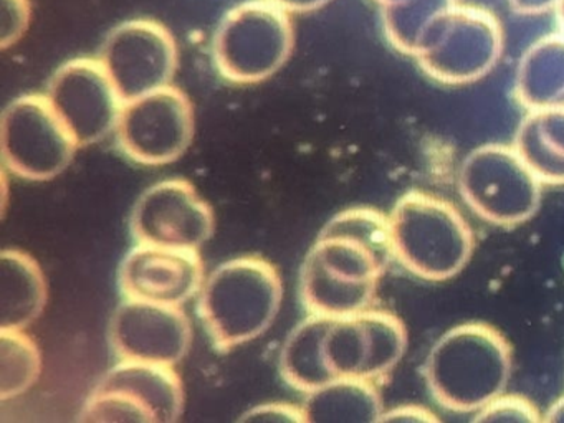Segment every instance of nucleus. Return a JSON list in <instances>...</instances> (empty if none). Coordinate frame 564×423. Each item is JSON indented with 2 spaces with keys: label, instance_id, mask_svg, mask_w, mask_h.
Returning a JSON list of instances; mask_svg holds the SVG:
<instances>
[{
  "label": "nucleus",
  "instance_id": "obj_14",
  "mask_svg": "<svg viewBox=\"0 0 564 423\" xmlns=\"http://www.w3.org/2000/svg\"><path fill=\"white\" fill-rule=\"evenodd\" d=\"M214 212L186 178L158 182L141 194L131 215L138 243L199 250L214 234Z\"/></svg>",
  "mask_w": 564,
  "mask_h": 423
},
{
  "label": "nucleus",
  "instance_id": "obj_20",
  "mask_svg": "<svg viewBox=\"0 0 564 423\" xmlns=\"http://www.w3.org/2000/svg\"><path fill=\"white\" fill-rule=\"evenodd\" d=\"M310 423L379 422L384 406L376 380L343 377L310 392L305 405Z\"/></svg>",
  "mask_w": 564,
  "mask_h": 423
},
{
  "label": "nucleus",
  "instance_id": "obj_26",
  "mask_svg": "<svg viewBox=\"0 0 564 423\" xmlns=\"http://www.w3.org/2000/svg\"><path fill=\"white\" fill-rule=\"evenodd\" d=\"M240 422H308L305 409H299L290 403H265L249 410L240 416Z\"/></svg>",
  "mask_w": 564,
  "mask_h": 423
},
{
  "label": "nucleus",
  "instance_id": "obj_32",
  "mask_svg": "<svg viewBox=\"0 0 564 423\" xmlns=\"http://www.w3.org/2000/svg\"><path fill=\"white\" fill-rule=\"evenodd\" d=\"M375 2L382 3L384 0H375Z\"/></svg>",
  "mask_w": 564,
  "mask_h": 423
},
{
  "label": "nucleus",
  "instance_id": "obj_29",
  "mask_svg": "<svg viewBox=\"0 0 564 423\" xmlns=\"http://www.w3.org/2000/svg\"><path fill=\"white\" fill-rule=\"evenodd\" d=\"M269 2L282 7L289 13H306L328 6L332 0H269Z\"/></svg>",
  "mask_w": 564,
  "mask_h": 423
},
{
  "label": "nucleus",
  "instance_id": "obj_15",
  "mask_svg": "<svg viewBox=\"0 0 564 423\" xmlns=\"http://www.w3.org/2000/svg\"><path fill=\"white\" fill-rule=\"evenodd\" d=\"M193 326L183 307L128 300L115 311L110 343L121 359L174 366L186 357Z\"/></svg>",
  "mask_w": 564,
  "mask_h": 423
},
{
  "label": "nucleus",
  "instance_id": "obj_2",
  "mask_svg": "<svg viewBox=\"0 0 564 423\" xmlns=\"http://www.w3.org/2000/svg\"><path fill=\"white\" fill-rule=\"evenodd\" d=\"M511 346L487 323L458 324L438 337L425 362V380L438 405L478 412L505 393L511 379Z\"/></svg>",
  "mask_w": 564,
  "mask_h": 423
},
{
  "label": "nucleus",
  "instance_id": "obj_7",
  "mask_svg": "<svg viewBox=\"0 0 564 423\" xmlns=\"http://www.w3.org/2000/svg\"><path fill=\"white\" fill-rule=\"evenodd\" d=\"M503 46V26L491 10L457 3L432 23L414 58L435 82L468 85L497 66Z\"/></svg>",
  "mask_w": 564,
  "mask_h": 423
},
{
  "label": "nucleus",
  "instance_id": "obj_27",
  "mask_svg": "<svg viewBox=\"0 0 564 423\" xmlns=\"http://www.w3.org/2000/svg\"><path fill=\"white\" fill-rule=\"evenodd\" d=\"M379 422H438V416L421 405H401L384 410Z\"/></svg>",
  "mask_w": 564,
  "mask_h": 423
},
{
  "label": "nucleus",
  "instance_id": "obj_31",
  "mask_svg": "<svg viewBox=\"0 0 564 423\" xmlns=\"http://www.w3.org/2000/svg\"><path fill=\"white\" fill-rule=\"evenodd\" d=\"M554 12H556V19L557 22H560L561 30H564V0H557Z\"/></svg>",
  "mask_w": 564,
  "mask_h": 423
},
{
  "label": "nucleus",
  "instance_id": "obj_6",
  "mask_svg": "<svg viewBox=\"0 0 564 423\" xmlns=\"http://www.w3.org/2000/svg\"><path fill=\"white\" fill-rule=\"evenodd\" d=\"M458 192L481 220L517 227L536 215L543 182L513 144L488 142L471 149L458 169Z\"/></svg>",
  "mask_w": 564,
  "mask_h": 423
},
{
  "label": "nucleus",
  "instance_id": "obj_28",
  "mask_svg": "<svg viewBox=\"0 0 564 423\" xmlns=\"http://www.w3.org/2000/svg\"><path fill=\"white\" fill-rule=\"evenodd\" d=\"M557 0H508V6L520 15H543L554 10Z\"/></svg>",
  "mask_w": 564,
  "mask_h": 423
},
{
  "label": "nucleus",
  "instance_id": "obj_1",
  "mask_svg": "<svg viewBox=\"0 0 564 423\" xmlns=\"http://www.w3.org/2000/svg\"><path fill=\"white\" fill-rule=\"evenodd\" d=\"M394 258L388 215L371 207L339 212L310 248L300 294L310 314L346 316L368 310Z\"/></svg>",
  "mask_w": 564,
  "mask_h": 423
},
{
  "label": "nucleus",
  "instance_id": "obj_4",
  "mask_svg": "<svg viewBox=\"0 0 564 423\" xmlns=\"http://www.w3.org/2000/svg\"><path fill=\"white\" fill-rule=\"evenodd\" d=\"M388 217L395 260L422 280H451L474 254V231L447 198L409 191Z\"/></svg>",
  "mask_w": 564,
  "mask_h": 423
},
{
  "label": "nucleus",
  "instance_id": "obj_8",
  "mask_svg": "<svg viewBox=\"0 0 564 423\" xmlns=\"http://www.w3.org/2000/svg\"><path fill=\"white\" fill-rule=\"evenodd\" d=\"M184 410V387L173 366L121 359L82 409L85 423H173Z\"/></svg>",
  "mask_w": 564,
  "mask_h": 423
},
{
  "label": "nucleus",
  "instance_id": "obj_13",
  "mask_svg": "<svg viewBox=\"0 0 564 423\" xmlns=\"http://www.w3.org/2000/svg\"><path fill=\"white\" fill-rule=\"evenodd\" d=\"M80 148L117 129L123 99L100 58L68 59L48 82L47 93Z\"/></svg>",
  "mask_w": 564,
  "mask_h": 423
},
{
  "label": "nucleus",
  "instance_id": "obj_16",
  "mask_svg": "<svg viewBox=\"0 0 564 423\" xmlns=\"http://www.w3.org/2000/svg\"><path fill=\"white\" fill-rule=\"evenodd\" d=\"M204 263L197 250L138 243L121 261L118 286L128 300L183 306L199 293Z\"/></svg>",
  "mask_w": 564,
  "mask_h": 423
},
{
  "label": "nucleus",
  "instance_id": "obj_30",
  "mask_svg": "<svg viewBox=\"0 0 564 423\" xmlns=\"http://www.w3.org/2000/svg\"><path fill=\"white\" fill-rule=\"evenodd\" d=\"M543 420H546V422H564V397H560L547 409L546 416H543Z\"/></svg>",
  "mask_w": 564,
  "mask_h": 423
},
{
  "label": "nucleus",
  "instance_id": "obj_33",
  "mask_svg": "<svg viewBox=\"0 0 564 423\" xmlns=\"http://www.w3.org/2000/svg\"><path fill=\"white\" fill-rule=\"evenodd\" d=\"M564 102V101H563Z\"/></svg>",
  "mask_w": 564,
  "mask_h": 423
},
{
  "label": "nucleus",
  "instance_id": "obj_11",
  "mask_svg": "<svg viewBox=\"0 0 564 423\" xmlns=\"http://www.w3.org/2000/svg\"><path fill=\"white\" fill-rule=\"evenodd\" d=\"M194 126L189 96L166 85L124 102L115 131L128 158L144 165H164L187 151Z\"/></svg>",
  "mask_w": 564,
  "mask_h": 423
},
{
  "label": "nucleus",
  "instance_id": "obj_22",
  "mask_svg": "<svg viewBox=\"0 0 564 423\" xmlns=\"http://www.w3.org/2000/svg\"><path fill=\"white\" fill-rule=\"evenodd\" d=\"M458 0H384L381 23L386 39L398 52L414 56L432 23Z\"/></svg>",
  "mask_w": 564,
  "mask_h": 423
},
{
  "label": "nucleus",
  "instance_id": "obj_23",
  "mask_svg": "<svg viewBox=\"0 0 564 423\" xmlns=\"http://www.w3.org/2000/svg\"><path fill=\"white\" fill-rule=\"evenodd\" d=\"M42 372L37 344L24 329L0 327V399L9 400L31 389Z\"/></svg>",
  "mask_w": 564,
  "mask_h": 423
},
{
  "label": "nucleus",
  "instance_id": "obj_5",
  "mask_svg": "<svg viewBox=\"0 0 564 423\" xmlns=\"http://www.w3.org/2000/svg\"><path fill=\"white\" fill-rule=\"evenodd\" d=\"M293 45L295 30L286 10L269 0H247L220 20L213 56L224 78L247 85L275 75Z\"/></svg>",
  "mask_w": 564,
  "mask_h": 423
},
{
  "label": "nucleus",
  "instance_id": "obj_25",
  "mask_svg": "<svg viewBox=\"0 0 564 423\" xmlns=\"http://www.w3.org/2000/svg\"><path fill=\"white\" fill-rule=\"evenodd\" d=\"M31 2L29 0H0V46L18 43L28 32L31 23Z\"/></svg>",
  "mask_w": 564,
  "mask_h": 423
},
{
  "label": "nucleus",
  "instance_id": "obj_18",
  "mask_svg": "<svg viewBox=\"0 0 564 423\" xmlns=\"http://www.w3.org/2000/svg\"><path fill=\"white\" fill-rule=\"evenodd\" d=\"M514 96L528 111L564 101V30L531 43L518 63Z\"/></svg>",
  "mask_w": 564,
  "mask_h": 423
},
{
  "label": "nucleus",
  "instance_id": "obj_21",
  "mask_svg": "<svg viewBox=\"0 0 564 423\" xmlns=\"http://www.w3.org/2000/svg\"><path fill=\"white\" fill-rule=\"evenodd\" d=\"M326 314H310L290 334L280 354V373L293 389L313 392L326 386L322 360V334Z\"/></svg>",
  "mask_w": 564,
  "mask_h": 423
},
{
  "label": "nucleus",
  "instance_id": "obj_24",
  "mask_svg": "<svg viewBox=\"0 0 564 423\" xmlns=\"http://www.w3.org/2000/svg\"><path fill=\"white\" fill-rule=\"evenodd\" d=\"M538 406L523 395L501 393L475 412L474 422H541Z\"/></svg>",
  "mask_w": 564,
  "mask_h": 423
},
{
  "label": "nucleus",
  "instance_id": "obj_9",
  "mask_svg": "<svg viewBox=\"0 0 564 423\" xmlns=\"http://www.w3.org/2000/svg\"><path fill=\"white\" fill-rule=\"evenodd\" d=\"M80 148L47 95L19 96L6 106L0 151L9 171L28 181H51L74 161Z\"/></svg>",
  "mask_w": 564,
  "mask_h": 423
},
{
  "label": "nucleus",
  "instance_id": "obj_19",
  "mask_svg": "<svg viewBox=\"0 0 564 423\" xmlns=\"http://www.w3.org/2000/svg\"><path fill=\"white\" fill-rule=\"evenodd\" d=\"M513 145L544 185H564V102L528 111Z\"/></svg>",
  "mask_w": 564,
  "mask_h": 423
},
{
  "label": "nucleus",
  "instance_id": "obj_17",
  "mask_svg": "<svg viewBox=\"0 0 564 423\" xmlns=\"http://www.w3.org/2000/svg\"><path fill=\"white\" fill-rule=\"evenodd\" d=\"M47 303L44 271L31 254L4 250L0 254V327L25 329Z\"/></svg>",
  "mask_w": 564,
  "mask_h": 423
},
{
  "label": "nucleus",
  "instance_id": "obj_12",
  "mask_svg": "<svg viewBox=\"0 0 564 423\" xmlns=\"http://www.w3.org/2000/svg\"><path fill=\"white\" fill-rule=\"evenodd\" d=\"M98 58L127 102L171 85L180 53L166 25L153 19H134L108 33Z\"/></svg>",
  "mask_w": 564,
  "mask_h": 423
},
{
  "label": "nucleus",
  "instance_id": "obj_3",
  "mask_svg": "<svg viewBox=\"0 0 564 423\" xmlns=\"http://www.w3.org/2000/svg\"><path fill=\"white\" fill-rule=\"evenodd\" d=\"M282 280L265 258L240 257L217 267L199 291L197 313L220 350L269 329L282 303Z\"/></svg>",
  "mask_w": 564,
  "mask_h": 423
},
{
  "label": "nucleus",
  "instance_id": "obj_10",
  "mask_svg": "<svg viewBox=\"0 0 564 423\" xmlns=\"http://www.w3.org/2000/svg\"><path fill=\"white\" fill-rule=\"evenodd\" d=\"M408 349V330L384 310L326 316L322 360L328 382L343 377L378 380L391 372Z\"/></svg>",
  "mask_w": 564,
  "mask_h": 423
}]
</instances>
